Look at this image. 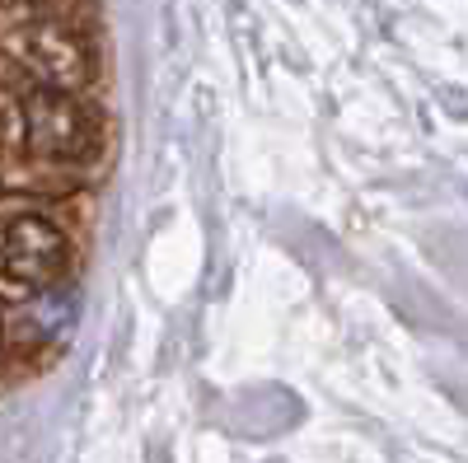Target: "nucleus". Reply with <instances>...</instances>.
Instances as JSON below:
<instances>
[{
  "label": "nucleus",
  "instance_id": "nucleus-1",
  "mask_svg": "<svg viewBox=\"0 0 468 463\" xmlns=\"http://www.w3.org/2000/svg\"><path fill=\"white\" fill-rule=\"evenodd\" d=\"M24 136L43 160H90L99 145V127L90 108L66 89H37L24 103Z\"/></svg>",
  "mask_w": 468,
  "mask_h": 463
},
{
  "label": "nucleus",
  "instance_id": "nucleus-2",
  "mask_svg": "<svg viewBox=\"0 0 468 463\" xmlns=\"http://www.w3.org/2000/svg\"><path fill=\"white\" fill-rule=\"evenodd\" d=\"M66 235L43 216H15L0 235V267L19 286H52L66 272Z\"/></svg>",
  "mask_w": 468,
  "mask_h": 463
}]
</instances>
